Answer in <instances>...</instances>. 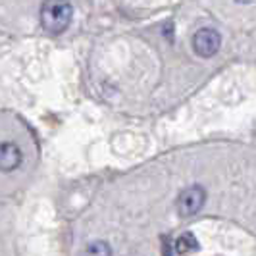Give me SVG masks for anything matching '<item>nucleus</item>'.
Instances as JSON below:
<instances>
[{
    "instance_id": "4",
    "label": "nucleus",
    "mask_w": 256,
    "mask_h": 256,
    "mask_svg": "<svg viewBox=\"0 0 256 256\" xmlns=\"http://www.w3.org/2000/svg\"><path fill=\"white\" fill-rule=\"evenodd\" d=\"M24 154L16 142H0V172L10 174L22 166Z\"/></svg>"
},
{
    "instance_id": "7",
    "label": "nucleus",
    "mask_w": 256,
    "mask_h": 256,
    "mask_svg": "<svg viewBox=\"0 0 256 256\" xmlns=\"http://www.w3.org/2000/svg\"><path fill=\"white\" fill-rule=\"evenodd\" d=\"M237 2H241V4H248V2H252V0H237Z\"/></svg>"
},
{
    "instance_id": "1",
    "label": "nucleus",
    "mask_w": 256,
    "mask_h": 256,
    "mask_svg": "<svg viewBox=\"0 0 256 256\" xmlns=\"http://www.w3.org/2000/svg\"><path fill=\"white\" fill-rule=\"evenodd\" d=\"M72 18L74 8L70 0H44L40 6V24L52 35L64 33L72 24Z\"/></svg>"
},
{
    "instance_id": "5",
    "label": "nucleus",
    "mask_w": 256,
    "mask_h": 256,
    "mask_svg": "<svg viewBox=\"0 0 256 256\" xmlns=\"http://www.w3.org/2000/svg\"><path fill=\"white\" fill-rule=\"evenodd\" d=\"M196 248H198V243H196L194 235H191V233H183L181 237H178V241L174 244L176 254H189Z\"/></svg>"
},
{
    "instance_id": "2",
    "label": "nucleus",
    "mask_w": 256,
    "mask_h": 256,
    "mask_svg": "<svg viewBox=\"0 0 256 256\" xmlns=\"http://www.w3.org/2000/svg\"><path fill=\"white\" fill-rule=\"evenodd\" d=\"M220 44H222V37L212 27L198 29L192 37V50L196 52L200 58H212L214 54H218Z\"/></svg>"
},
{
    "instance_id": "3",
    "label": "nucleus",
    "mask_w": 256,
    "mask_h": 256,
    "mask_svg": "<svg viewBox=\"0 0 256 256\" xmlns=\"http://www.w3.org/2000/svg\"><path fill=\"white\" fill-rule=\"evenodd\" d=\"M206 200V192L200 185H192V187H187L180 192L178 196V212L181 216H192L196 214L202 206H204Z\"/></svg>"
},
{
    "instance_id": "6",
    "label": "nucleus",
    "mask_w": 256,
    "mask_h": 256,
    "mask_svg": "<svg viewBox=\"0 0 256 256\" xmlns=\"http://www.w3.org/2000/svg\"><path fill=\"white\" fill-rule=\"evenodd\" d=\"M83 256H112V248L106 241H92L83 250Z\"/></svg>"
}]
</instances>
